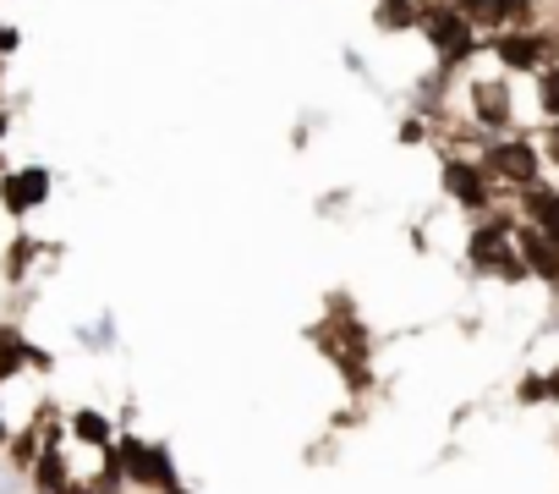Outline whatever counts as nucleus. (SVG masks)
Masks as SVG:
<instances>
[{
  "mask_svg": "<svg viewBox=\"0 0 559 494\" xmlns=\"http://www.w3.org/2000/svg\"><path fill=\"white\" fill-rule=\"evenodd\" d=\"M45 187H50V181H45V170H23V176L7 187V203H12V209H28V203H39V198H45Z\"/></svg>",
  "mask_w": 559,
  "mask_h": 494,
  "instance_id": "f257e3e1",
  "label": "nucleus"
},
{
  "mask_svg": "<svg viewBox=\"0 0 559 494\" xmlns=\"http://www.w3.org/2000/svg\"><path fill=\"white\" fill-rule=\"evenodd\" d=\"M493 165H499L504 176H515V181H532V170H537L526 149H499V154H493Z\"/></svg>",
  "mask_w": 559,
  "mask_h": 494,
  "instance_id": "f03ea898",
  "label": "nucleus"
},
{
  "mask_svg": "<svg viewBox=\"0 0 559 494\" xmlns=\"http://www.w3.org/2000/svg\"><path fill=\"white\" fill-rule=\"evenodd\" d=\"M537 220H543V231L559 242V198H543V203H537Z\"/></svg>",
  "mask_w": 559,
  "mask_h": 494,
  "instance_id": "7ed1b4c3",
  "label": "nucleus"
},
{
  "mask_svg": "<svg viewBox=\"0 0 559 494\" xmlns=\"http://www.w3.org/2000/svg\"><path fill=\"white\" fill-rule=\"evenodd\" d=\"M543 105H548V110H559V72H548V78H543Z\"/></svg>",
  "mask_w": 559,
  "mask_h": 494,
  "instance_id": "20e7f679",
  "label": "nucleus"
},
{
  "mask_svg": "<svg viewBox=\"0 0 559 494\" xmlns=\"http://www.w3.org/2000/svg\"><path fill=\"white\" fill-rule=\"evenodd\" d=\"M466 7L483 12V17H499V12H504V0H466Z\"/></svg>",
  "mask_w": 559,
  "mask_h": 494,
  "instance_id": "39448f33",
  "label": "nucleus"
},
{
  "mask_svg": "<svg viewBox=\"0 0 559 494\" xmlns=\"http://www.w3.org/2000/svg\"><path fill=\"white\" fill-rule=\"evenodd\" d=\"M554 154H559V138H554Z\"/></svg>",
  "mask_w": 559,
  "mask_h": 494,
  "instance_id": "423d86ee",
  "label": "nucleus"
},
{
  "mask_svg": "<svg viewBox=\"0 0 559 494\" xmlns=\"http://www.w3.org/2000/svg\"><path fill=\"white\" fill-rule=\"evenodd\" d=\"M0 434H7V428H0Z\"/></svg>",
  "mask_w": 559,
  "mask_h": 494,
  "instance_id": "0eeeda50",
  "label": "nucleus"
}]
</instances>
